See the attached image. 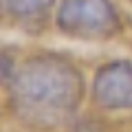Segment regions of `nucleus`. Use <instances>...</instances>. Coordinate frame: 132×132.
Returning <instances> with one entry per match:
<instances>
[{"instance_id":"nucleus-1","label":"nucleus","mask_w":132,"mask_h":132,"mask_svg":"<svg viewBox=\"0 0 132 132\" xmlns=\"http://www.w3.org/2000/svg\"><path fill=\"white\" fill-rule=\"evenodd\" d=\"M15 117L35 128H53L71 119L84 97V77L60 55H35L7 79Z\"/></svg>"},{"instance_id":"nucleus-2","label":"nucleus","mask_w":132,"mask_h":132,"mask_svg":"<svg viewBox=\"0 0 132 132\" xmlns=\"http://www.w3.org/2000/svg\"><path fill=\"white\" fill-rule=\"evenodd\" d=\"M57 29L77 40H108L119 31V15L110 0H62Z\"/></svg>"},{"instance_id":"nucleus-3","label":"nucleus","mask_w":132,"mask_h":132,"mask_svg":"<svg viewBox=\"0 0 132 132\" xmlns=\"http://www.w3.org/2000/svg\"><path fill=\"white\" fill-rule=\"evenodd\" d=\"M93 99L106 110H132V62L112 60L97 68Z\"/></svg>"},{"instance_id":"nucleus-4","label":"nucleus","mask_w":132,"mask_h":132,"mask_svg":"<svg viewBox=\"0 0 132 132\" xmlns=\"http://www.w3.org/2000/svg\"><path fill=\"white\" fill-rule=\"evenodd\" d=\"M2 2H5V9L18 18L38 15L55 5V0H2Z\"/></svg>"}]
</instances>
